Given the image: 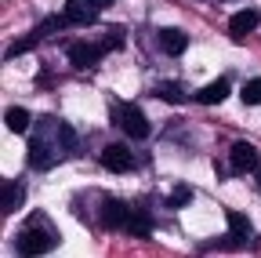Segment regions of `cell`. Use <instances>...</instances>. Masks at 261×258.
<instances>
[{
	"mask_svg": "<svg viewBox=\"0 0 261 258\" xmlns=\"http://www.w3.org/2000/svg\"><path fill=\"white\" fill-rule=\"evenodd\" d=\"M87 4H91L94 11H106V8H113V0H87Z\"/></svg>",
	"mask_w": 261,
	"mask_h": 258,
	"instance_id": "44dd1931",
	"label": "cell"
},
{
	"mask_svg": "<svg viewBox=\"0 0 261 258\" xmlns=\"http://www.w3.org/2000/svg\"><path fill=\"white\" fill-rule=\"evenodd\" d=\"M98 18V11L87 4V0H69L65 4V22H76V26H91Z\"/></svg>",
	"mask_w": 261,
	"mask_h": 258,
	"instance_id": "9c48e42d",
	"label": "cell"
},
{
	"mask_svg": "<svg viewBox=\"0 0 261 258\" xmlns=\"http://www.w3.org/2000/svg\"><path fill=\"white\" fill-rule=\"evenodd\" d=\"M123 229H127L130 237L145 240V237H152V218H149L145 211H130V218H127V225H123Z\"/></svg>",
	"mask_w": 261,
	"mask_h": 258,
	"instance_id": "8fae6325",
	"label": "cell"
},
{
	"mask_svg": "<svg viewBox=\"0 0 261 258\" xmlns=\"http://www.w3.org/2000/svg\"><path fill=\"white\" fill-rule=\"evenodd\" d=\"M55 138H58V149L62 153H76V135L69 124H55Z\"/></svg>",
	"mask_w": 261,
	"mask_h": 258,
	"instance_id": "9a60e30c",
	"label": "cell"
},
{
	"mask_svg": "<svg viewBox=\"0 0 261 258\" xmlns=\"http://www.w3.org/2000/svg\"><path fill=\"white\" fill-rule=\"evenodd\" d=\"M257 182H261V168H257Z\"/></svg>",
	"mask_w": 261,
	"mask_h": 258,
	"instance_id": "7402d4cb",
	"label": "cell"
},
{
	"mask_svg": "<svg viewBox=\"0 0 261 258\" xmlns=\"http://www.w3.org/2000/svg\"><path fill=\"white\" fill-rule=\"evenodd\" d=\"M257 22H261V11H257V8L236 11L232 18H228V37H232V40H243L250 29H257Z\"/></svg>",
	"mask_w": 261,
	"mask_h": 258,
	"instance_id": "3957f363",
	"label": "cell"
},
{
	"mask_svg": "<svg viewBox=\"0 0 261 258\" xmlns=\"http://www.w3.org/2000/svg\"><path fill=\"white\" fill-rule=\"evenodd\" d=\"M160 99L178 102V99H181V84H160Z\"/></svg>",
	"mask_w": 261,
	"mask_h": 258,
	"instance_id": "ffe728a7",
	"label": "cell"
},
{
	"mask_svg": "<svg viewBox=\"0 0 261 258\" xmlns=\"http://www.w3.org/2000/svg\"><path fill=\"white\" fill-rule=\"evenodd\" d=\"M18 204H22V185L18 182H4L0 185V211L11 215V211H18Z\"/></svg>",
	"mask_w": 261,
	"mask_h": 258,
	"instance_id": "7c38bea8",
	"label": "cell"
},
{
	"mask_svg": "<svg viewBox=\"0 0 261 258\" xmlns=\"http://www.w3.org/2000/svg\"><path fill=\"white\" fill-rule=\"evenodd\" d=\"M189 197H192V193L181 185V189H174L171 197H167V207H185V204H189Z\"/></svg>",
	"mask_w": 261,
	"mask_h": 258,
	"instance_id": "d6986e66",
	"label": "cell"
},
{
	"mask_svg": "<svg viewBox=\"0 0 261 258\" xmlns=\"http://www.w3.org/2000/svg\"><path fill=\"white\" fill-rule=\"evenodd\" d=\"M29 164H33V168H51V164H55L51 146L40 142V138H33V146H29Z\"/></svg>",
	"mask_w": 261,
	"mask_h": 258,
	"instance_id": "4fadbf2b",
	"label": "cell"
},
{
	"mask_svg": "<svg viewBox=\"0 0 261 258\" xmlns=\"http://www.w3.org/2000/svg\"><path fill=\"white\" fill-rule=\"evenodd\" d=\"M228 87H232V84H228L225 77H218V80H211L203 91H196V102H203V106H218V102H225V99H228Z\"/></svg>",
	"mask_w": 261,
	"mask_h": 258,
	"instance_id": "ba28073f",
	"label": "cell"
},
{
	"mask_svg": "<svg viewBox=\"0 0 261 258\" xmlns=\"http://www.w3.org/2000/svg\"><path fill=\"white\" fill-rule=\"evenodd\" d=\"M160 48L167 55H181L189 48V37L181 33V29H160Z\"/></svg>",
	"mask_w": 261,
	"mask_h": 258,
	"instance_id": "30bf717a",
	"label": "cell"
},
{
	"mask_svg": "<svg viewBox=\"0 0 261 258\" xmlns=\"http://www.w3.org/2000/svg\"><path fill=\"white\" fill-rule=\"evenodd\" d=\"M113 124H120L135 142L149 138V120H145V113L138 106H113Z\"/></svg>",
	"mask_w": 261,
	"mask_h": 258,
	"instance_id": "7a4b0ae2",
	"label": "cell"
},
{
	"mask_svg": "<svg viewBox=\"0 0 261 258\" xmlns=\"http://www.w3.org/2000/svg\"><path fill=\"white\" fill-rule=\"evenodd\" d=\"M55 244H58V233H55V225L47 222V215H33L22 225V233H18V251L22 254H44Z\"/></svg>",
	"mask_w": 261,
	"mask_h": 258,
	"instance_id": "6da1fadb",
	"label": "cell"
},
{
	"mask_svg": "<svg viewBox=\"0 0 261 258\" xmlns=\"http://www.w3.org/2000/svg\"><path fill=\"white\" fill-rule=\"evenodd\" d=\"M4 116H8V127H11V131H15V135H22V131H29V113H25L22 106H11V109H8Z\"/></svg>",
	"mask_w": 261,
	"mask_h": 258,
	"instance_id": "2e32d148",
	"label": "cell"
},
{
	"mask_svg": "<svg viewBox=\"0 0 261 258\" xmlns=\"http://www.w3.org/2000/svg\"><path fill=\"white\" fill-rule=\"evenodd\" d=\"M228 156H232V168L236 171H257V149L250 146V142H232V153H228Z\"/></svg>",
	"mask_w": 261,
	"mask_h": 258,
	"instance_id": "5b68a950",
	"label": "cell"
},
{
	"mask_svg": "<svg viewBox=\"0 0 261 258\" xmlns=\"http://www.w3.org/2000/svg\"><path fill=\"white\" fill-rule=\"evenodd\" d=\"M127 218H130V207L123 200H106L102 204V225L106 229H120V225H127Z\"/></svg>",
	"mask_w": 261,
	"mask_h": 258,
	"instance_id": "52a82bcc",
	"label": "cell"
},
{
	"mask_svg": "<svg viewBox=\"0 0 261 258\" xmlns=\"http://www.w3.org/2000/svg\"><path fill=\"white\" fill-rule=\"evenodd\" d=\"M102 164L120 175V171H127L130 164H135V156H130L127 146H106V149H102Z\"/></svg>",
	"mask_w": 261,
	"mask_h": 258,
	"instance_id": "8992f818",
	"label": "cell"
},
{
	"mask_svg": "<svg viewBox=\"0 0 261 258\" xmlns=\"http://www.w3.org/2000/svg\"><path fill=\"white\" fill-rule=\"evenodd\" d=\"M228 229H232V240H236V244H247L250 233H254L250 222H247L243 215H236V211H228Z\"/></svg>",
	"mask_w": 261,
	"mask_h": 258,
	"instance_id": "5bb4252c",
	"label": "cell"
},
{
	"mask_svg": "<svg viewBox=\"0 0 261 258\" xmlns=\"http://www.w3.org/2000/svg\"><path fill=\"white\" fill-rule=\"evenodd\" d=\"M120 44H123V29H120V26H113L109 33L102 37V44H98V48H102V51H113V48H120Z\"/></svg>",
	"mask_w": 261,
	"mask_h": 258,
	"instance_id": "ac0fdd59",
	"label": "cell"
},
{
	"mask_svg": "<svg viewBox=\"0 0 261 258\" xmlns=\"http://www.w3.org/2000/svg\"><path fill=\"white\" fill-rule=\"evenodd\" d=\"M240 99H243L247 106H261V77H254V80L240 91Z\"/></svg>",
	"mask_w": 261,
	"mask_h": 258,
	"instance_id": "e0dca14e",
	"label": "cell"
},
{
	"mask_svg": "<svg viewBox=\"0 0 261 258\" xmlns=\"http://www.w3.org/2000/svg\"><path fill=\"white\" fill-rule=\"evenodd\" d=\"M98 55H102V48H98V44H84V40L69 44V62H73L76 69H91L94 62H98Z\"/></svg>",
	"mask_w": 261,
	"mask_h": 258,
	"instance_id": "277c9868",
	"label": "cell"
}]
</instances>
